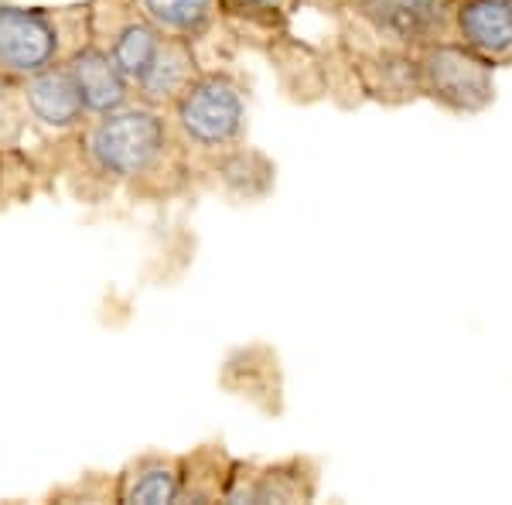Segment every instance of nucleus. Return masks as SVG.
I'll list each match as a JSON object with an SVG mask.
<instances>
[{
  "label": "nucleus",
  "instance_id": "7",
  "mask_svg": "<svg viewBox=\"0 0 512 505\" xmlns=\"http://www.w3.org/2000/svg\"><path fill=\"white\" fill-rule=\"evenodd\" d=\"M65 65H69L72 79H76L89 120L120 110V106H127L130 99H134V86L123 79V72L113 65L106 45H99L96 38L76 48V52L65 59Z\"/></svg>",
  "mask_w": 512,
  "mask_h": 505
},
{
  "label": "nucleus",
  "instance_id": "15",
  "mask_svg": "<svg viewBox=\"0 0 512 505\" xmlns=\"http://www.w3.org/2000/svg\"><path fill=\"white\" fill-rule=\"evenodd\" d=\"M233 7V11H250L256 18H274V14H287L297 0H219V7Z\"/></svg>",
  "mask_w": 512,
  "mask_h": 505
},
{
  "label": "nucleus",
  "instance_id": "5",
  "mask_svg": "<svg viewBox=\"0 0 512 505\" xmlns=\"http://www.w3.org/2000/svg\"><path fill=\"white\" fill-rule=\"evenodd\" d=\"M18 99L24 113L48 134H72L89 123L86 103H82L79 86L65 62L48 65L45 72L18 82Z\"/></svg>",
  "mask_w": 512,
  "mask_h": 505
},
{
  "label": "nucleus",
  "instance_id": "14",
  "mask_svg": "<svg viewBox=\"0 0 512 505\" xmlns=\"http://www.w3.org/2000/svg\"><path fill=\"white\" fill-rule=\"evenodd\" d=\"M260 157L263 154L246 151V147H233V151H226L219 157V175L226 181L229 192H236L243 198H256V195L267 192L270 181H274V168L263 164L260 171H253V164L260 161Z\"/></svg>",
  "mask_w": 512,
  "mask_h": 505
},
{
  "label": "nucleus",
  "instance_id": "2",
  "mask_svg": "<svg viewBox=\"0 0 512 505\" xmlns=\"http://www.w3.org/2000/svg\"><path fill=\"white\" fill-rule=\"evenodd\" d=\"M93 41V7H28L0 0V76L18 86Z\"/></svg>",
  "mask_w": 512,
  "mask_h": 505
},
{
  "label": "nucleus",
  "instance_id": "11",
  "mask_svg": "<svg viewBox=\"0 0 512 505\" xmlns=\"http://www.w3.org/2000/svg\"><path fill=\"white\" fill-rule=\"evenodd\" d=\"M304 461H284L274 468H256L246 482L229 475L226 499L229 502H297L315 495V475H304Z\"/></svg>",
  "mask_w": 512,
  "mask_h": 505
},
{
  "label": "nucleus",
  "instance_id": "13",
  "mask_svg": "<svg viewBox=\"0 0 512 505\" xmlns=\"http://www.w3.org/2000/svg\"><path fill=\"white\" fill-rule=\"evenodd\" d=\"M134 7L164 38L185 41L202 38L219 14V0H134Z\"/></svg>",
  "mask_w": 512,
  "mask_h": 505
},
{
  "label": "nucleus",
  "instance_id": "4",
  "mask_svg": "<svg viewBox=\"0 0 512 505\" xmlns=\"http://www.w3.org/2000/svg\"><path fill=\"white\" fill-rule=\"evenodd\" d=\"M492 69L461 41H434L420 55V89L454 113H478L495 99Z\"/></svg>",
  "mask_w": 512,
  "mask_h": 505
},
{
  "label": "nucleus",
  "instance_id": "9",
  "mask_svg": "<svg viewBox=\"0 0 512 505\" xmlns=\"http://www.w3.org/2000/svg\"><path fill=\"white\" fill-rule=\"evenodd\" d=\"M198 59L192 41L185 38H164L154 62L147 65V72L134 86V99L158 110H171V103L185 93V86L198 76Z\"/></svg>",
  "mask_w": 512,
  "mask_h": 505
},
{
  "label": "nucleus",
  "instance_id": "8",
  "mask_svg": "<svg viewBox=\"0 0 512 505\" xmlns=\"http://www.w3.org/2000/svg\"><path fill=\"white\" fill-rule=\"evenodd\" d=\"M451 21L475 55L492 65L512 62V0H458Z\"/></svg>",
  "mask_w": 512,
  "mask_h": 505
},
{
  "label": "nucleus",
  "instance_id": "3",
  "mask_svg": "<svg viewBox=\"0 0 512 505\" xmlns=\"http://www.w3.org/2000/svg\"><path fill=\"white\" fill-rule=\"evenodd\" d=\"M171 130L185 151L212 157L233 151L246 134L243 86L226 72H198L171 103Z\"/></svg>",
  "mask_w": 512,
  "mask_h": 505
},
{
  "label": "nucleus",
  "instance_id": "12",
  "mask_svg": "<svg viewBox=\"0 0 512 505\" xmlns=\"http://www.w3.org/2000/svg\"><path fill=\"white\" fill-rule=\"evenodd\" d=\"M161 41H164L161 31L154 28L144 14H137V7H130L127 21H120L117 28L110 31V38L99 41V45H106L113 65L123 72V79H127L130 86H137L140 76L147 72V65L158 55Z\"/></svg>",
  "mask_w": 512,
  "mask_h": 505
},
{
  "label": "nucleus",
  "instance_id": "1",
  "mask_svg": "<svg viewBox=\"0 0 512 505\" xmlns=\"http://www.w3.org/2000/svg\"><path fill=\"white\" fill-rule=\"evenodd\" d=\"M178 147L181 144L164 110L140 99L93 117L82 134V151L93 171L120 185H147L164 175L178 157Z\"/></svg>",
  "mask_w": 512,
  "mask_h": 505
},
{
  "label": "nucleus",
  "instance_id": "16",
  "mask_svg": "<svg viewBox=\"0 0 512 505\" xmlns=\"http://www.w3.org/2000/svg\"><path fill=\"white\" fill-rule=\"evenodd\" d=\"M7 86H11V82H7L4 76H0V99H4V96H7Z\"/></svg>",
  "mask_w": 512,
  "mask_h": 505
},
{
  "label": "nucleus",
  "instance_id": "6",
  "mask_svg": "<svg viewBox=\"0 0 512 505\" xmlns=\"http://www.w3.org/2000/svg\"><path fill=\"white\" fill-rule=\"evenodd\" d=\"M362 21L396 45H434L454 18L451 0H359Z\"/></svg>",
  "mask_w": 512,
  "mask_h": 505
},
{
  "label": "nucleus",
  "instance_id": "10",
  "mask_svg": "<svg viewBox=\"0 0 512 505\" xmlns=\"http://www.w3.org/2000/svg\"><path fill=\"white\" fill-rule=\"evenodd\" d=\"M181 458L140 454L117 475V502L123 505H171L181 499Z\"/></svg>",
  "mask_w": 512,
  "mask_h": 505
}]
</instances>
